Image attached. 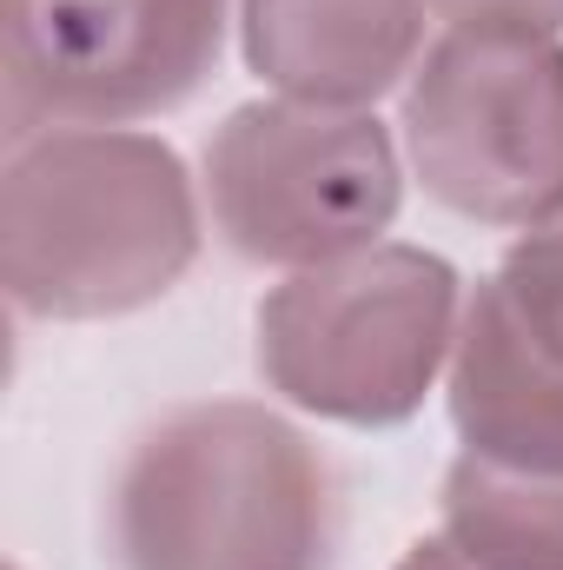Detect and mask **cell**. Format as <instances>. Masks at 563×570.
Here are the masks:
<instances>
[{"label":"cell","instance_id":"cell-1","mask_svg":"<svg viewBox=\"0 0 563 570\" xmlns=\"http://www.w3.org/2000/svg\"><path fill=\"white\" fill-rule=\"evenodd\" d=\"M199 259V193L179 153L127 127L7 140L0 285L20 318H120Z\"/></svg>","mask_w":563,"mask_h":570},{"label":"cell","instance_id":"cell-2","mask_svg":"<svg viewBox=\"0 0 563 570\" xmlns=\"http://www.w3.org/2000/svg\"><path fill=\"white\" fill-rule=\"evenodd\" d=\"M120 570H332L338 491L305 431L253 399H199L113 471Z\"/></svg>","mask_w":563,"mask_h":570},{"label":"cell","instance_id":"cell-3","mask_svg":"<svg viewBox=\"0 0 563 570\" xmlns=\"http://www.w3.org/2000/svg\"><path fill=\"white\" fill-rule=\"evenodd\" d=\"M464 325L457 273L424 246H365L305 273L259 305L266 385L332 425H405L451 365Z\"/></svg>","mask_w":563,"mask_h":570},{"label":"cell","instance_id":"cell-4","mask_svg":"<svg viewBox=\"0 0 563 570\" xmlns=\"http://www.w3.org/2000/svg\"><path fill=\"white\" fill-rule=\"evenodd\" d=\"M405 159L437 206L477 226H544L563 213V40H431L405 80Z\"/></svg>","mask_w":563,"mask_h":570},{"label":"cell","instance_id":"cell-5","mask_svg":"<svg viewBox=\"0 0 563 570\" xmlns=\"http://www.w3.org/2000/svg\"><path fill=\"white\" fill-rule=\"evenodd\" d=\"M405 199L392 134L365 107L253 100L206 140V206L253 266H325L385 239Z\"/></svg>","mask_w":563,"mask_h":570},{"label":"cell","instance_id":"cell-6","mask_svg":"<svg viewBox=\"0 0 563 570\" xmlns=\"http://www.w3.org/2000/svg\"><path fill=\"white\" fill-rule=\"evenodd\" d=\"M226 7L233 0H0L7 140L186 107L219 67Z\"/></svg>","mask_w":563,"mask_h":570},{"label":"cell","instance_id":"cell-7","mask_svg":"<svg viewBox=\"0 0 563 570\" xmlns=\"http://www.w3.org/2000/svg\"><path fill=\"white\" fill-rule=\"evenodd\" d=\"M424 0H239L246 67L305 107H372L424 60Z\"/></svg>","mask_w":563,"mask_h":570},{"label":"cell","instance_id":"cell-8","mask_svg":"<svg viewBox=\"0 0 563 570\" xmlns=\"http://www.w3.org/2000/svg\"><path fill=\"white\" fill-rule=\"evenodd\" d=\"M451 425L464 458L563 478V358H551L484 279L464 298V325L451 345Z\"/></svg>","mask_w":563,"mask_h":570},{"label":"cell","instance_id":"cell-9","mask_svg":"<svg viewBox=\"0 0 563 570\" xmlns=\"http://www.w3.org/2000/svg\"><path fill=\"white\" fill-rule=\"evenodd\" d=\"M444 538L477 570H563V478L457 451L444 478Z\"/></svg>","mask_w":563,"mask_h":570},{"label":"cell","instance_id":"cell-10","mask_svg":"<svg viewBox=\"0 0 563 570\" xmlns=\"http://www.w3.org/2000/svg\"><path fill=\"white\" fill-rule=\"evenodd\" d=\"M491 285H497L504 312H511L551 358H563V213L544 219V226H531V233L504 253V266H497Z\"/></svg>","mask_w":563,"mask_h":570},{"label":"cell","instance_id":"cell-11","mask_svg":"<svg viewBox=\"0 0 563 570\" xmlns=\"http://www.w3.org/2000/svg\"><path fill=\"white\" fill-rule=\"evenodd\" d=\"M457 33H563V0H424Z\"/></svg>","mask_w":563,"mask_h":570},{"label":"cell","instance_id":"cell-12","mask_svg":"<svg viewBox=\"0 0 563 570\" xmlns=\"http://www.w3.org/2000/svg\"><path fill=\"white\" fill-rule=\"evenodd\" d=\"M398 570H477V564H471V558H464L444 531H437V538H418V544L398 558Z\"/></svg>","mask_w":563,"mask_h":570}]
</instances>
